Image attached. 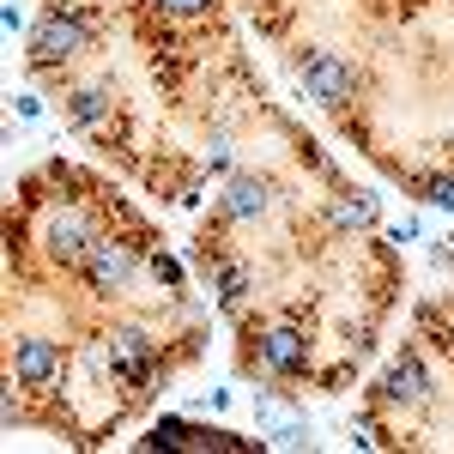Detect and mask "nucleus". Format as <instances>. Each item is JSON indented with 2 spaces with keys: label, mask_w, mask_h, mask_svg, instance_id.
Here are the masks:
<instances>
[{
  "label": "nucleus",
  "mask_w": 454,
  "mask_h": 454,
  "mask_svg": "<svg viewBox=\"0 0 454 454\" xmlns=\"http://www.w3.org/2000/svg\"><path fill=\"white\" fill-rule=\"evenodd\" d=\"M243 291H248V273H243V267H231V273H224V309H237Z\"/></svg>",
  "instance_id": "13"
},
{
  "label": "nucleus",
  "mask_w": 454,
  "mask_h": 454,
  "mask_svg": "<svg viewBox=\"0 0 454 454\" xmlns=\"http://www.w3.org/2000/svg\"><path fill=\"white\" fill-rule=\"evenodd\" d=\"M224 212H237V218H254V212H267V182H254V176L231 182V194H224Z\"/></svg>",
  "instance_id": "9"
},
{
  "label": "nucleus",
  "mask_w": 454,
  "mask_h": 454,
  "mask_svg": "<svg viewBox=\"0 0 454 454\" xmlns=\"http://www.w3.org/2000/svg\"><path fill=\"white\" fill-rule=\"evenodd\" d=\"M424 394H430V387H424V364H419V357H400V364L387 370V400H400V406H419Z\"/></svg>",
  "instance_id": "5"
},
{
  "label": "nucleus",
  "mask_w": 454,
  "mask_h": 454,
  "mask_svg": "<svg viewBox=\"0 0 454 454\" xmlns=\"http://www.w3.org/2000/svg\"><path fill=\"white\" fill-rule=\"evenodd\" d=\"M55 376V346L49 340H25L19 346V382H49Z\"/></svg>",
  "instance_id": "8"
},
{
  "label": "nucleus",
  "mask_w": 454,
  "mask_h": 454,
  "mask_svg": "<svg viewBox=\"0 0 454 454\" xmlns=\"http://www.w3.org/2000/svg\"><path fill=\"white\" fill-rule=\"evenodd\" d=\"M303 85H309L315 104H327V109H346L357 98V73L346 61H333V55H309L303 61Z\"/></svg>",
  "instance_id": "1"
},
{
  "label": "nucleus",
  "mask_w": 454,
  "mask_h": 454,
  "mask_svg": "<svg viewBox=\"0 0 454 454\" xmlns=\"http://www.w3.org/2000/svg\"><path fill=\"white\" fill-rule=\"evenodd\" d=\"M85 43H91L85 19H61V12H55V19H43V25H36L31 55H36V61H67V55H79V49H85Z\"/></svg>",
  "instance_id": "2"
},
{
  "label": "nucleus",
  "mask_w": 454,
  "mask_h": 454,
  "mask_svg": "<svg viewBox=\"0 0 454 454\" xmlns=\"http://www.w3.org/2000/svg\"><path fill=\"white\" fill-rule=\"evenodd\" d=\"M188 442H194V430H188L182 419H164L158 430H152V449H188Z\"/></svg>",
  "instance_id": "11"
},
{
  "label": "nucleus",
  "mask_w": 454,
  "mask_h": 454,
  "mask_svg": "<svg viewBox=\"0 0 454 454\" xmlns=\"http://www.w3.org/2000/svg\"><path fill=\"white\" fill-rule=\"evenodd\" d=\"M49 254H55V261H85V254H91L85 224H79V218H55V224H49Z\"/></svg>",
  "instance_id": "6"
},
{
  "label": "nucleus",
  "mask_w": 454,
  "mask_h": 454,
  "mask_svg": "<svg viewBox=\"0 0 454 454\" xmlns=\"http://www.w3.org/2000/svg\"><path fill=\"white\" fill-rule=\"evenodd\" d=\"M109 364H115L121 376H145V370H152V340H145L140 327H121V333L109 340Z\"/></svg>",
  "instance_id": "4"
},
{
  "label": "nucleus",
  "mask_w": 454,
  "mask_h": 454,
  "mask_svg": "<svg viewBox=\"0 0 454 454\" xmlns=\"http://www.w3.org/2000/svg\"><path fill=\"white\" fill-rule=\"evenodd\" d=\"M85 267H91V285L98 291H121V285L134 279V248L128 243H91Z\"/></svg>",
  "instance_id": "3"
},
{
  "label": "nucleus",
  "mask_w": 454,
  "mask_h": 454,
  "mask_svg": "<svg viewBox=\"0 0 454 454\" xmlns=\"http://www.w3.org/2000/svg\"><path fill=\"white\" fill-rule=\"evenodd\" d=\"M164 6H170V12H200L207 0H164Z\"/></svg>",
  "instance_id": "15"
},
{
  "label": "nucleus",
  "mask_w": 454,
  "mask_h": 454,
  "mask_svg": "<svg viewBox=\"0 0 454 454\" xmlns=\"http://www.w3.org/2000/svg\"><path fill=\"white\" fill-rule=\"evenodd\" d=\"M424 188H430V200H436V207H454V182H449V176H430Z\"/></svg>",
  "instance_id": "14"
},
{
  "label": "nucleus",
  "mask_w": 454,
  "mask_h": 454,
  "mask_svg": "<svg viewBox=\"0 0 454 454\" xmlns=\"http://www.w3.org/2000/svg\"><path fill=\"white\" fill-rule=\"evenodd\" d=\"M104 115V91H79L73 98V121H98Z\"/></svg>",
  "instance_id": "12"
},
{
  "label": "nucleus",
  "mask_w": 454,
  "mask_h": 454,
  "mask_svg": "<svg viewBox=\"0 0 454 454\" xmlns=\"http://www.w3.org/2000/svg\"><path fill=\"white\" fill-rule=\"evenodd\" d=\"M370 218H376V200H340V207L327 212V224H333V231H364Z\"/></svg>",
  "instance_id": "10"
},
{
  "label": "nucleus",
  "mask_w": 454,
  "mask_h": 454,
  "mask_svg": "<svg viewBox=\"0 0 454 454\" xmlns=\"http://www.w3.org/2000/svg\"><path fill=\"white\" fill-rule=\"evenodd\" d=\"M261 357H267L273 370H297V364H303V333H297V327H273L267 346H261Z\"/></svg>",
  "instance_id": "7"
}]
</instances>
